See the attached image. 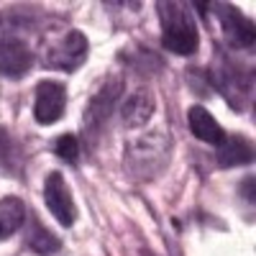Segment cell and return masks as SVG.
Instances as JSON below:
<instances>
[{
  "label": "cell",
  "instance_id": "6da1fadb",
  "mask_svg": "<svg viewBox=\"0 0 256 256\" xmlns=\"http://www.w3.org/2000/svg\"><path fill=\"white\" fill-rule=\"evenodd\" d=\"M159 20H162V44L166 52L192 56L200 49V31L192 13L182 3H159Z\"/></svg>",
  "mask_w": 256,
  "mask_h": 256
},
{
  "label": "cell",
  "instance_id": "7a4b0ae2",
  "mask_svg": "<svg viewBox=\"0 0 256 256\" xmlns=\"http://www.w3.org/2000/svg\"><path fill=\"white\" fill-rule=\"evenodd\" d=\"M44 202L52 210V216L64 228L74 226V220H77V202L72 198V190H70L67 180H64L59 172H49L46 180H44Z\"/></svg>",
  "mask_w": 256,
  "mask_h": 256
},
{
  "label": "cell",
  "instance_id": "3957f363",
  "mask_svg": "<svg viewBox=\"0 0 256 256\" xmlns=\"http://www.w3.org/2000/svg\"><path fill=\"white\" fill-rule=\"evenodd\" d=\"M67 110V88L56 80H41L36 84V100H34V118L41 126L56 123Z\"/></svg>",
  "mask_w": 256,
  "mask_h": 256
},
{
  "label": "cell",
  "instance_id": "277c9868",
  "mask_svg": "<svg viewBox=\"0 0 256 256\" xmlns=\"http://www.w3.org/2000/svg\"><path fill=\"white\" fill-rule=\"evenodd\" d=\"M88 49H90L88 36L82 31H70L62 41H56L49 49L46 64L49 67H56V70H64V72H74L88 59Z\"/></svg>",
  "mask_w": 256,
  "mask_h": 256
},
{
  "label": "cell",
  "instance_id": "5b68a950",
  "mask_svg": "<svg viewBox=\"0 0 256 256\" xmlns=\"http://www.w3.org/2000/svg\"><path fill=\"white\" fill-rule=\"evenodd\" d=\"M218 16H220V24H223V34L228 38L230 46L236 49H251L254 46V24L236 8V6H216Z\"/></svg>",
  "mask_w": 256,
  "mask_h": 256
},
{
  "label": "cell",
  "instance_id": "8992f818",
  "mask_svg": "<svg viewBox=\"0 0 256 256\" xmlns=\"http://www.w3.org/2000/svg\"><path fill=\"white\" fill-rule=\"evenodd\" d=\"M34 64V54L31 49L18 38H6L0 41V74L3 77H10V80H18L24 77Z\"/></svg>",
  "mask_w": 256,
  "mask_h": 256
},
{
  "label": "cell",
  "instance_id": "52a82bcc",
  "mask_svg": "<svg viewBox=\"0 0 256 256\" xmlns=\"http://www.w3.org/2000/svg\"><path fill=\"white\" fill-rule=\"evenodd\" d=\"M187 123H190V131L195 134V138H200L210 146H220L226 141L223 126L212 118V113H208L202 105H192L187 110Z\"/></svg>",
  "mask_w": 256,
  "mask_h": 256
},
{
  "label": "cell",
  "instance_id": "ba28073f",
  "mask_svg": "<svg viewBox=\"0 0 256 256\" xmlns=\"http://www.w3.org/2000/svg\"><path fill=\"white\" fill-rule=\"evenodd\" d=\"M254 159V146L238 134H226V141L218 146V164L220 166H241Z\"/></svg>",
  "mask_w": 256,
  "mask_h": 256
},
{
  "label": "cell",
  "instance_id": "9c48e42d",
  "mask_svg": "<svg viewBox=\"0 0 256 256\" xmlns=\"http://www.w3.org/2000/svg\"><path fill=\"white\" fill-rule=\"evenodd\" d=\"M26 220V205L20 198L8 195L0 200V241L10 238Z\"/></svg>",
  "mask_w": 256,
  "mask_h": 256
},
{
  "label": "cell",
  "instance_id": "30bf717a",
  "mask_svg": "<svg viewBox=\"0 0 256 256\" xmlns=\"http://www.w3.org/2000/svg\"><path fill=\"white\" fill-rule=\"evenodd\" d=\"M152 110H154V98L148 95V90H138L123 105V120H126V126H141L148 120Z\"/></svg>",
  "mask_w": 256,
  "mask_h": 256
},
{
  "label": "cell",
  "instance_id": "8fae6325",
  "mask_svg": "<svg viewBox=\"0 0 256 256\" xmlns=\"http://www.w3.org/2000/svg\"><path fill=\"white\" fill-rule=\"evenodd\" d=\"M120 80H110L105 88L100 90V95L92 100L90 110H88V126H95L100 120H105V116H108V110L113 108V102L118 100V92H120Z\"/></svg>",
  "mask_w": 256,
  "mask_h": 256
},
{
  "label": "cell",
  "instance_id": "7c38bea8",
  "mask_svg": "<svg viewBox=\"0 0 256 256\" xmlns=\"http://www.w3.org/2000/svg\"><path fill=\"white\" fill-rule=\"evenodd\" d=\"M28 246L36 254H56V251H62V241L54 236L49 228L38 226V223H34V228L28 233Z\"/></svg>",
  "mask_w": 256,
  "mask_h": 256
},
{
  "label": "cell",
  "instance_id": "4fadbf2b",
  "mask_svg": "<svg viewBox=\"0 0 256 256\" xmlns=\"http://www.w3.org/2000/svg\"><path fill=\"white\" fill-rule=\"evenodd\" d=\"M54 152H56L59 159H64L67 164H77L80 162V141H77V136H72V134L59 136Z\"/></svg>",
  "mask_w": 256,
  "mask_h": 256
}]
</instances>
